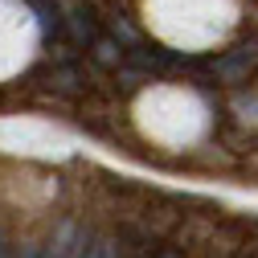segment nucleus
Masks as SVG:
<instances>
[{
	"label": "nucleus",
	"mask_w": 258,
	"mask_h": 258,
	"mask_svg": "<svg viewBox=\"0 0 258 258\" xmlns=\"http://www.w3.org/2000/svg\"><path fill=\"white\" fill-rule=\"evenodd\" d=\"M61 37L70 45H94L99 41V25H94V13L86 5H66V17H61Z\"/></svg>",
	"instance_id": "1"
},
{
	"label": "nucleus",
	"mask_w": 258,
	"mask_h": 258,
	"mask_svg": "<svg viewBox=\"0 0 258 258\" xmlns=\"http://www.w3.org/2000/svg\"><path fill=\"white\" fill-rule=\"evenodd\" d=\"M254 61H258V49H254V45H234L230 53H221V57L213 61V70H217L221 82H242V78L250 74Z\"/></svg>",
	"instance_id": "2"
},
{
	"label": "nucleus",
	"mask_w": 258,
	"mask_h": 258,
	"mask_svg": "<svg viewBox=\"0 0 258 258\" xmlns=\"http://www.w3.org/2000/svg\"><path fill=\"white\" fill-rule=\"evenodd\" d=\"M78 230H82L78 221H61L57 230L49 234V242L41 246V258H70V250H74V238H78Z\"/></svg>",
	"instance_id": "3"
},
{
	"label": "nucleus",
	"mask_w": 258,
	"mask_h": 258,
	"mask_svg": "<svg viewBox=\"0 0 258 258\" xmlns=\"http://www.w3.org/2000/svg\"><path fill=\"white\" fill-rule=\"evenodd\" d=\"M49 86H53L57 94H78V90H82V74H78V66H57V70L49 74Z\"/></svg>",
	"instance_id": "4"
},
{
	"label": "nucleus",
	"mask_w": 258,
	"mask_h": 258,
	"mask_svg": "<svg viewBox=\"0 0 258 258\" xmlns=\"http://www.w3.org/2000/svg\"><path fill=\"white\" fill-rule=\"evenodd\" d=\"M111 37H115L123 49H140V45H144V33H140L127 17H115V21H111Z\"/></svg>",
	"instance_id": "5"
},
{
	"label": "nucleus",
	"mask_w": 258,
	"mask_h": 258,
	"mask_svg": "<svg viewBox=\"0 0 258 258\" xmlns=\"http://www.w3.org/2000/svg\"><path fill=\"white\" fill-rule=\"evenodd\" d=\"M90 49H94V61H99V66H115V70L123 66V45L115 37H99Z\"/></svg>",
	"instance_id": "6"
},
{
	"label": "nucleus",
	"mask_w": 258,
	"mask_h": 258,
	"mask_svg": "<svg viewBox=\"0 0 258 258\" xmlns=\"http://www.w3.org/2000/svg\"><path fill=\"white\" fill-rule=\"evenodd\" d=\"M156 74L152 70H144V66H119V82L127 86V90H140L144 82H152Z\"/></svg>",
	"instance_id": "7"
},
{
	"label": "nucleus",
	"mask_w": 258,
	"mask_h": 258,
	"mask_svg": "<svg viewBox=\"0 0 258 258\" xmlns=\"http://www.w3.org/2000/svg\"><path fill=\"white\" fill-rule=\"evenodd\" d=\"M90 258H119V238H94V246H90Z\"/></svg>",
	"instance_id": "8"
},
{
	"label": "nucleus",
	"mask_w": 258,
	"mask_h": 258,
	"mask_svg": "<svg viewBox=\"0 0 258 258\" xmlns=\"http://www.w3.org/2000/svg\"><path fill=\"white\" fill-rule=\"evenodd\" d=\"M17 258H41V242H21L17 246Z\"/></svg>",
	"instance_id": "9"
},
{
	"label": "nucleus",
	"mask_w": 258,
	"mask_h": 258,
	"mask_svg": "<svg viewBox=\"0 0 258 258\" xmlns=\"http://www.w3.org/2000/svg\"><path fill=\"white\" fill-rule=\"evenodd\" d=\"M0 258H9V246H5V234H0Z\"/></svg>",
	"instance_id": "10"
},
{
	"label": "nucleus",
	"mask_w": 258,
	"mask_h": 258,
	"mask_svg": "<svg viewBox=\"0 0 258 258\" xmlns=\"http://www.w3.org/2000/svg\"><path fill=\"white\" fill-rule=\"evenodd\" d=\"M156 258H180V254L176 250H164V254H156Z\"/></svg>",
	"instance_id": "11"
},
{
	"label": "nucleus",
	"mask_w": 258,
	"mask_h": 258,
	"mask_svg": "<svg viewBox=\"0 0 258 258\" xmlns=\"http://www.w3.org/2000/svg\"><path fill=\"white\" fill-rule=\"evenodd\" d=\"M132 258H152V254H148V246H144V250H136V254H132Z\"/></svg>",
	"instance_id": "12"
}]
</instances>
